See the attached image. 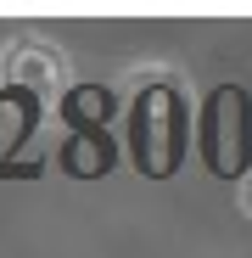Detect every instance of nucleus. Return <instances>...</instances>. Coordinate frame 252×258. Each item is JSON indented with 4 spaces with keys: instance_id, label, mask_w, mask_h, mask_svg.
<instances>
[{
    "instance_id": "f03ea898",
    "label": "nucleus",
    "mask_w": 252,
    "mask_h": 258,
    "mask_svg": "<svg viewBox=\"0 0 252 258\" xmlns=\"http://www.w3.org/2000/svg\"><path fill=\"white\" fill-rule=\"evenodd\" d=\"M202 146H207V168L213 174L246 180V163H252V101H246V90H235V84L213 90L207 123H202Z\"/></svg>"
},
{
    "instance_id": "20e7f679",
    "label": "nucleus",
    "mask_w": 252,
    "mask_h": 258,
    "mask_svg": "<svg viewBox=\"0 0 252 258\" xmlns=\"http://www.w3.org/2000/svg\"><path fill=\"white\" fill-rule=\"evenodd\" d=\"M241 213H246V219H252V174L241 180Z\"/></svg>"
},
{
    "instance_id": "7ed1b4c3",
    "label": "nucleus",
    "mask_w": 252,
    "mask_h": 258,
    "mask_svg": "<svg viewBox=\"0 0 252 258\" xmlns=\"http://www.w3.org/2000/svg\"><path fill=\"white\" fill-rule=\"evenodd\" d=\"M0 84L34 96V101H56L67 90V56H62V45H51V39H17V45L0 56Z\"/></svg>"
},
{
    "instance_id": "f257e3e1",
    "label": "nucleus",
    "mask_w": 252,
    "mask_h": 258,
    "mask_svg": "<svg viewBox=\"0 0 252 258\" xmlns=\"http://www.w3.org/2000/svg\"><path fill=\"white\" fill-rule=\"evenodd\" d=\"M191 141V90L174 68L140 62L123 79V146L146 180H174Z\"/></svg>"
}]
</instances>
